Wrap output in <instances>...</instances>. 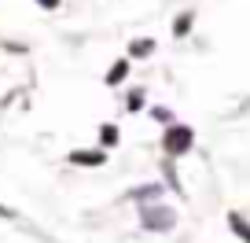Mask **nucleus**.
I'll return each instance as SVG.
<instances>
[{"label":"nucleus","instance_id":"obj_8","mask_svg":"<svg viewBox=\"0 0 250 243\" xmlns=\"http://www.w3.org/2000/svg\"><path fill=\"white\" fill-rule=\"evenodd\" d=\"M151 48H155V41H136V44H129V55H151Z\"/></svg>","mask_w":250,"mask_h":243},{"label":"nucleus","instance_id":"obj_7","mask_svg":"<svg viewBox=\"0 0 250 243\" xmlns=\"http://www.w3.org/2000/svg\"><path fill=\"white\" fill-rule=\"evenodd\" d=\"M188 30H191V11H184V15H177V22H173V37H184Z\"/></svg>","mask_w":250,"mask_h":243},{"label":"nucleus","instance_id":"obj_3","mask_svg":"<svg viewBox=\"0 0 250 243\" xmlns=\"http://www.w3.org/2000/svg\"><path fill=\"white\" fill-rule=\"evenodd\" d=\"M70 162L74 166H103L107 155H103L100 148H96V151H70Z\"/></svg>","mask_w":250,"mask_h":243},{"label":"nucleus","instance_id":"obj_10","mask_svg":"<svg viewBox=\"0 0 250 243\" xmlns=\"http://www.w3.org/2000/svg\"><path fill=\"white\" fill-rule=\"evenodd\" d=\"M114 140H118V129L107 126V129H103V144H114Z\"/></svg>","mask_w":250,"mask_h":243},{"label":"nucleus","instance_id":"obj_11","mask_svg":"<svg viewBox=\"0 0 250 243\" xmlns=\"http://www.w3.org/2000/svg\"><path fill=\"white\" fill-rule=\"evenodd\" d=\"M37 4H44V8H59V0H37Z\"/></svg>","mask_w":250,"mask_h":243},{"label":"nucleus","instance_id":"obj_4","mask_svg":"<svg viewBox=\"0 0 250 243\" xmlns=\"http://www.w3.org/2000/svg\"><path fill=\"white\" fill-rule=\"evenodd\" d=\"M228 225H232V232L243 243H250V221H243V214H228Z\"/></svg>","mask_w":250,"mask_h":243},{"label":"nucleus","instance_id":"obj_2","mask_svg":"<svg viewBox=\"0 0 250 243\" xmlns=\"http://www.w3.org/2000/svg\"><path fill=\"white\" fill-rule=\"evenodd\" d=\"M140 221H144V228H151V232H169V228L177 225V214H173L169 206H144Z\"/></svg>","mask_w":250,"mask_h":243},{"label":"nucleus","instance_id":"obj_12","mask_svg":"<svg viewBox=\"0 0 250 243\" xmlns=\"http://www.w3.org/2000/svg\"><path fill=\"white\" fill-rule=\"evenodd\" d=\"M0 218H11V210H8V206H0Z\"/></svg>","mask_w":250,"mask_h":243},{"label":"nucleus","instance_id":"obj_5","mask_svg":"<svg viewBox=\"0 0 250 243\" xmlns=\"http://www.w3.org/2000/svg\"><path fill=\"white\" fill-rule=\"evenodd\" d=\"M155 196H162V184H147V188L129 192V199H136V203H147V199H155Z\"/></svg>","mask_w":250,"mask_h":243},{"label":"nucleus","instance_id":"obj_1","mask_svg":"<svg viewBox=\"0 0 250 243\" xmlns=\"http://www.w3.org/2000/svg\"><path fill=\"white\" fill-rule=\"evenodd\" d=\"M195 144V133L188 126H169L166 129V136H162V151L169 158H177V155H188V148Z\"/></svg>","mask_w":250,"mask_h":243},{"label":"nucleus","instance_id":"obj_9","mask_svg":"<svg viewBox=\"0 0 250 243\" xmlns=\"http://www.w3.org/2000/svg\"><path fill=\"white\" fill-rule=\"evenodd\" d=\"M125 103H129V110H140V103H144V92H129V100H125Z\"/></svg>","mask_w":250,"mask_h":243},{"label":"nucleus","instance_id":"obj_6","mask_svg":"<svg viewBox=\"0 0 250 243\" xmlns=\"http://www.w3.org/2000/svg\"><path fill=\"white\" fill-rule=\"evenodd\" d=\"M125 74H129V59H118V63L110 66V74H107V85H118Z\"/></svg>","mask_w":250,"mask_h":243}]
</instances>
